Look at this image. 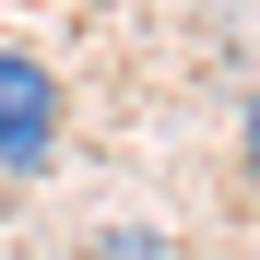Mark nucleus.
<instances>
[{
	"label": "nucleus",
	"mask_w": 260,
	"mask_h": 260,
	"mask_svg": "<svg viewBox=\"0 0 260 260\" xmlns=\"http://www.w3.org/2000/svg\"><path fill=\"white\" fill-rule=\"evenodd\" d=\"M59 71L36 59V48H0V178H48V154H59Z\"/></svg>",
	"instance_id": "f257e3e1"
},
{
	"label": "nucleus",
	"mask_w": 260,
	"mask_h": 260,
	"mask_svg": "<svg viewBox=\"0 0 260 260\" xmlns=\"http://www.w3.org/2000/svg\"><path fill=\"white\" fill-rule=\"evenodd\" d=\"M95 260H178V237H154V225H118V237H95Z\"/></svg>",
	"instance_id": "f03ea898"
},
{
	"label": "nucleus",
	"mask_w": 260,
	"mask_h": 260,
	"mask_svg": "<svg viewBox=\"0 0 260 260\" xmlns=\"http://www.w3.org/2000/svg\"><path fill=\"white\" fill-rule=\"evenodd\" d=\"M237 166L260 178V95H248V118H237Z\"/></svg>",
	"instance_id": "7ed1b4c3"
}]
</instances>
